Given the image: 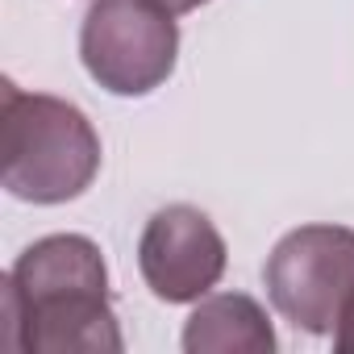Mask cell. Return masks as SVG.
I'll return each instance as SVG.
<instances>
[{"label": "cell", "instance_id": "6da1fadb", "mask_svg": "<svg viewBox=\"0 0 354 354\" xmlns=\"http://www.w3.org/2000/svg\"><path fill=\"white\" fill-rule=\"evenodd\" d=\"M0 346L13 354L121 350L109 271L92 238L50 234L17 259L0 296Z\"/></svg>", "mask_w": 354, "mask_h": 354}, {"label": "cell", "instance_id": "7a4b0ae2", "mask_svg": "<svg viewBox=\"0 0 354 354\" xmlns=\"http://www.w3.org/2000/svg\"><path fill=\"white\" fill-rule=\"evenodd\" d=\"M96 171L100 138L75 104L17 84L0 88V180L17 201H75L92 188Z\"/></svg>", "mask_w": 354, "mask_h": 354}, {"label": "cell", "instance_id": "3957f363", "mask_svg": "<svg viewBox=\"0 0 354 354\" xmlns=\"http://www.w3.org/2000/svg\"><path fill=\"white\" fill-rule=\"evenodd\" d=\"M80 55L113 96H146L175 71V13L158 0H96L80 30Z\"/></svg>", "mask_w": 354, "mask_h": 354}, {"label": "cell", "instance_id": "277c9868", "mask_svg": "<svg viewBox=\"0 0 354 354\" xmlns=\"http://www.w3.org/2000/svg\"><path fill=\"white\" fill-rule=\"evenodd\" d=\"M267 296L283 321L304 333H333L354 300V230L300 225L271 250Z\"/></svg>", "mask_w": 354, "mask_h": 354}, {"label": "cell", "instance_id": "5b68a950", "mask_svg": "<svg viewBox=\"0 0 354 354\" xmlns=\"http://www.w3.org/2000/svg\"><path fill=\"white\" fill-rule=\"evenodd\" d=\"M146 288L167 304H188L217 288L225 271V242L217 225L192 205H167L146 221L138 246Z\"/></svg>", "mask_w": 354, "mask_h": 354}, {"label": "cell", "instance_id": "8992f818", "mask_svg": "<svg viewBox=\"0 0 354 354\" xmlns=\"http://www.w3.org/2000/svg\"><path fill=\"white\" fill-rule=\"evenodd\" d=\"M184 350L188 354H271L275 329L250 296L221 292L201 300V308L188 317Z\"/></svg>", "mask_w": 354, "mask_h": 354}, {"label": "cell", "instance_id": "52a82bcc", "mask_svg": "<svg viewBox=\"0 0 354 354\" xmlns=\"http://www.w3.org/2000/svg\"><path fill=\"white\" fill-rule=\"evenodd\" d=\"M337 350L342 354H354V300L346 304V313L337 321Z\"/></svg>", "mask_w": 354, "mask_h": 354}, {"label": "cell", "instance_id": "ba28073f", "mask_svg": "<svg viewBox=\"0 0 354 354\" xmlns=\"http://www.w3.org/2000/svg\"><path fill=\"white\" fill-rule=\"evenodd\" d=\"M162 9H171V13H192V9H201V5H209V0H158Z\"/></svg>", "mask_w": 354, "mask_h": 354}]
</instances>
